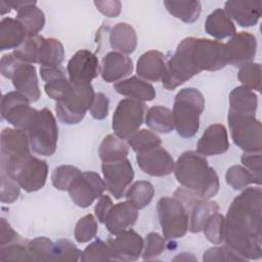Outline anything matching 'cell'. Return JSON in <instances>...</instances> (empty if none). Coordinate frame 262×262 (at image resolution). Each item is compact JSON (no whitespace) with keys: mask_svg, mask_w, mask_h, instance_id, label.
<instances>
[{"mask_svg":"<svg viewBox=\"0 0 262 262\" xmlns=\"http://www.w3.org/2000/svg\"><path fill=\"white\" fill-rule=\"evenodd\" d=\"M262 191L248 187L230 204L224 224L225 246L246 260L262 257Z\"/></svg>","mask_w":262,"mask_h":262,"instance_id":"obj_1","label":"cell"},{"mask_svg":"<svg viewBox=\"0 0 262 262\" xmlns=\"http://www.w3.org/2000/svg\"><path fill=\"white\" fill-rule=\"evenodd\" d=\"M227 64L225 44L206 38H184L166 63L164 88L174 90L202 71H219Z\"/></svg>","mask_w":262,"mask_h":262,"instance_id":"obj_2","label":"cell"},{"mask_svg":"<svg viewBox=\"0 0 262 262\" xmlns=\"http://www.w3.org/2000/svg\"><path fill=\"white\" fill-rule=\"evenodd\" d=\"M174 174L180 185L199 198L210 200L219 190V177L209 166L205 156L187 150L180 155L174 166Z\"/></svg>","mask_w":262,"mask_h":262,"instance_id":"obj_3","label":"cell"},{"mask_svg":"<svg viewBox=\"0 0 262 262\" xmlns=\"http://www.w3.org/2000/svg\"><path fill=\"white\" fill-rule=\"evenodd\" d=\"M1 172L14 179L20 188L28 192L40 190L46 183L48 165L45 160L26 154L0 157Z\"/></svg>","mask_w":262,"mask_h":262,"instance_id":"obj_4","label":"cell"},{"mask_svg":"<svg viewBox=\"0 0 262 262\" xmlns=\"http://www.w3.org/2000/svg\"><path fill=\"white\" fill-rule=\"evenodd\" d=\"M204 110L205 98L199 89L187 87L178 91L172 112L178 135L183 138L193 137L200 128V116Z\"/></svg>","mask_w":262,"mask_h":262,"instance_id":"obj_5","label":"cell"},{"mask_svg":"<svg viewBox=\"0 0 262 262\" xmlns=\"http://www.w3.org/2000/svg\"><path fill=\"white\" fill-rule=\"evenodd\" d=\"M31 149L40 156H52L57 146L58 127L54 116L47 107L38 111L27 129Z\"/></svg>","mask_w":262,"mask_h":262,"instance_id":"obj_6","label":"cell"},{"mask_svg":"<svg viewBox=\"0 0 262 262\" xmlns=\"http://www.w3.org/2000/svg\"><path fill=\"white\" fill-rule=\"evenodd\" d=\"M94 90L91 84H74L70 93L55 103V113L58 120L67 125L80 123L94 99Z\"/></svg>","mask_w":262,"mask_h":262,"instance_id":"obj_7","label":"cell"},{"mask_svg":"<svg viewBox=\"0 0 262 262\" xmlns=\"http://www.w3.org/2000/svg\"><path fill=\"white\" fill-rule=\"evenodd\" d=\"M157 212L166 239L184 236L188 230V214L183 203L175 196H163L158 201Z\"/></svg>","mask_w":262,"mask_h":262,"instance_id":"obj_8","label":"cell"},{"mask_svg":"<svg viewBox=\"0 0 262 262\" xmlns=\"http://www.w3.org/2000/svg\"><path fill=\"white\" fill-rule=\"evenodd\" d=\"M228 126L234 144L248 152L262 149L261 122L255 116H244L228 112Z\"/></svg>","mask_w":262,"mask_h":262,"instance_id":"obj_9","label":"cell"},{"mask_svg":"<svg viewBox=\"0 0 262 262\" xmlns=\"http://www.w3.org/2000/svg\"><path fill=\"white\" fill-rule=\"evenodd\" d=\"M145 104L142 101L124 98L122 99L113 115L112 127L115 135L122 140L128 139L139 130L143 123Z\"/></svg>","mask_w":262,"mask_h":262,"instance_id":"obj_10","label":"cell"},{"mask_svg":"<svg viewBox=\"0 0 262 262\" xmlns=\"http://www.w3.org/2000/svg\"><path fill=\"white\" fill-rule=\"evenodd\" d=\"M174 196L180 200L188 214V230L192 233L202 231L206 220L215 212L219 211L217 202L204 200L184 187H178Z\"/></svg>","mask_w":262,"mask_h":262,"instance_id":"obj_11","label":"cell"},{"mask_svg":"<svg viewBox=\"0 0 262 262\" xmlns=\"http://www.w3.org/2000/svg\"><path fill=\"white\" fill-rule=\"evenodd\" d=\"M30 103L31 101L18 91L4 94L1 99L2 119L15 128L26 130L38 112Z\"/></svg>","mask_w":262,"mask_h":262,"instance_id":"obj_12","label":"cell"},{"mask_svg":"<svg viewBox=\"0 0 262 262\" xmlns=\"http://www.w3.org/2000/svg\"><path fill=\"white\" fill-rule=\"evenodd\" d=\"M105 189L103 179L94 171H85L69 188L72 201L80 208H87L98 200Z\"/></svg>","mask_w":262,"mask_h":262,"instance_id":"obj_13","label":"cell"},{"mask_svg":"<svg viewBox=\"0 0 262 262\" xmlns=\"http://www.w3.org/2000/svg\"><path fill=\"white\" fill-rule=\"evenodd\" d=\"M101 170L105 188L115 199L123 198L134 178V170L130 161L126 158L120 161L102 163Z\"/></svg>","mask_w":262,"mask_h":262,"instance_id":"obj_14","label":"cell"},{"mask_svg":"<svg viewBox=\"0 0 262 262\" xmlns=\"http://www.w3.org/2000/svg\"><path fill=\"white\" fill-rule=\"evenodd\" d=\"M69 80L74 84H91L100 73L97 56L87 49L78 50L67 66Z\"/></svg>","mask_w":262,"mask_h":262,"instance_id":"obj_15","label":"cell"},{"mask_svg":"<svg viewBox=\"0 0 262 262\" xmlns=\"http://www.w3.org/2000/svg\"><path fill=\"white\" fill-rule=\"evenodd\" d=\"M106 243L111 249L113 260L121 261L137 260L141 256L144 246L142 237L130 228L108 238Z\"/></svg>","mask_w":262,"mask_h":262,"instance_id":"obj_16","label":"cell"},{"mask_svg":"<svg viewBox=\"0 0 262 262\" xmlns=\"http://www.w3.org/2000/svg\"><path fill=\"white\" fill-rule=\"evenodd\" d=\"M227 63L233 67H243L252 62L257 51V40L249 32L235 33L225 44Z\"/></svg>","mask_w":262,"mask_h":262,"instance_id":"obj_17","label":"cell"},{"mask_svg":"<svg viewBox=\"0 0 262 262\" xmlns=\"http://www.w3.org/2000/svg\"><path fill=\"white\" fill-rule=\"evenodd\" d=\"M136 161L139 168L147 175L163 177L174 171V160L172 156L161 145L148 151L137 154Z\"/></svg>","mask_w":262,"mask_h":262,"instance_id":"obj_18","label":"cell"},{"mask_svg":"<svg viewBox=\"0 0 262 262\" xmlns=\"http://www.w3.org/2000/svg\"><path fill=\"white\" fill-rule=\"evenodd\" d=\"M10 80L16 91L24 94L31 102H35L40 98L41 90L39 88L35 66L19 61L16 64Z\"/></svg>","mask_w":262,"mask_h":262,"instance_id":"obj_19","label":"cell"},{"mask_svg":"<svg viewBox=\"0 0 262 262\" xmlns=\"http://www.w3.org/2000/svg\"><path fill=\"white\" fill-rule=\"evenodd\" d=\"M229 148L227 130L224 125L215 123L210 125L196 143V151L203 156H217Z\"/></svg>","mask_w":262,"mask_h":262,"instance_id":"obj_20","label":"cell"},{"mask_svg":"<svg viewBox=\"0 0 262 262\" xmlns=\"http://www.w3.org/2000/svg\"><path fill=\"white\" fill-rule=\"evenodd\" d=\"M138 209L128 201L114 205L107 213L104 224L108 232L116 235L131 228L137 221Z\"/></svg>","mask_w":262,"mask_h":262,"instance_id":"obj_21","label":"cell"},{"mask_svg":"<svg viewBox=\"0 0 262 262\" xmlns=\"http://www.w3.org/2000/svg\"><path fill=\"white\" fill-rule=\"evenodd\" d=\"M224 11L230 17L234 19L241 27H253L255 26L260 16L262 9L261 1H237L229 0L224 4Z\"/></svg>","mask_w":262,"mask_h":262,"instance_id":"obj_22","label":"cell"},{"mask_svg":"<svg viewBox=\"0 0 262 262\" xmlns=\"http://www.w3.org/2000/svg\"><path fill=\"white\" fill-rule=\"evenodd\" d=\"M133 72L132 59L123 53L111 51L102 57L101 77L107 83L124 80Z\"/></svg>","mask_w":262,"mask_h":262,"instance_id":"obj_23","label":"cell"},{"mask_svg":"<svg viewBox=\"0 0 262 262\" xmlns=\"http://www.w3.org/2000/svg\"><path fill=\"white\" fill-rule=\"evenodd\" d=\"M166 72L165 55L158 50H148L140 55L136 63V73L139 78L159 82Z\"/></svg>","mask_w":262,"mask_h":262,"instance_id":"obj_24","label":"cell"},{"mask_svg":"<svg viewBox=\"0 0 262 262\" xmlns=\"http://www.w3.org/2000/svg\"><path fill=\"white\" fill-rule=\"evenodd\" d=\"M1 156L11 157L30 154L28 134L19 128H4L0 137Z\"/></svg>","mask_w":262,"mask_h":262,"instance_id":"obj_25","label":"cell"},{"mask_svg":"<svg viewBox=\"0 0 262 262\" xmlns=\"http://www.w3.org/2000/svg\"><path fill=\"white\" fill-rule=\"evenodd\" d=\"M114 89L124 96L139 101H151L156 97L154 86L137 76L121 80L114 84Z\"/></svg>","mask_w":262,"mask_h":262,"instance_id":"obj_26","label":"cell"},{"mask_svg":"<svg viewBox=\"0 0 262 262\" xmlns=\"http://www.w3.org/2000/svg\"><path fill=\"white\" fill-rule=\"evenodd\" d=\"M258 107L257 94L245 87L237 86L229 94V111L244 116H255Z\"/></svg>","mask_w":262,"mask_h":262,"instance_id":"obj_27","label":"cell"},{"mask_svg":"<svg viewBox=\"0 0 262 262\" xmlns=\"http://www.w3.org/2000/svg\"><path fill=\"white\" fill-rule=\"evenodd\" d=\"M110 43L115 51L130 54L137 46V35L133 27L127 23H118L110 34Z\"/></svg>","mask_w":262,"mask_h":262,"instance_id":"obj_28","label":"cell"},{"mask_svg":"<svg viewBox=\"0 0 262 262\" xmlns=\"http://www.w3.org/2000/svg\"><path fill=\"white\" fill-rule=\"evenodd\" d=\"M27 34L16 18L3 17L0 21V50L15 49L26 39Z\"/></svg>","mask_w":262,"mask_h":262,"instance_id":"obj_29","label":"cell"},{"mask_svg":"<svg viewBox=\"0 0 262 262\" xmlns=\"http://www.w3.org/2000/svg\"><path fill=\"white\" fill-rule=\"evenodd\" d=\"M206 33L215 39H224L233 36L236 32L235 26L224 9L218 8L211 12L205 23Z\"/></svg>","mask_w":262,"mask_h":262,"instance_id":"obj_30","label":"cell"},{"mask_svg":"<svg viewBox=\"0 0 262 262\" xmlns=\"http://www.w3.org/2000/svg\"><path fill=\"white\" fill-rule=\"evenodd\" d=\"M16 20L23 26L27 37L37 36L45 25L44 12L36 5V1L20 8L16 14Z\"/></svg>","mask_w":262,"mask_h":262,"instance_id":"obj_31","label":"cell"},{"mask_svg":"<svg viewBox=\"0 0 262 262\" xmlns=\"http://www.w3.org/2000/svg\"><path fill=\"white\" fill-rule=\"evenodd\" d=\"M64 58V49L61 42L54 38L42 37L38 63L41 67H59Z\"/></svg>","mask_w":262,"mask_h":262,"instance_id":"obj_32","label":"cell"},{"mask_svg":"<svg viewBox=\"0 0 262 262\" xmlns=\"http://www.w3.org/2000/svg\"><path fill=\"white\" fill-rule=\"evenodd\" d=\"M145 124L154 132L170 133L174 129L172 111L163 105H154L145 115Z\"/></svg>","mask_w":262,"mask_h":262,"instance_id":"obj_33","label":"cell"},{"mask_svg":"<svg viewBox=\"0 0 262 262\" xmlns=\"http://www.w3.org/2000/svg\"><path fill=\"white\" fill-rule=\"evenodd\" d=\"M164 5L168 12L174 17L186 23H194L201 14L202 5L200 1L188 0V1H171L165 0Z\"/></svg>","mask_w":262,"mask_h":262,"instance_id":"obj_34","label":"cell"},{"mask_svg":"<svg viewBox=\"0 0 262 262\" xmlns=\"http://www.w3.org/2000/svg\"><path fill=\"white\" fill-rule=\"evenodd\" d=\"M128 152V144L114 134L106 135L102 139L98 149V155L102 163L115 162L126 159Z\"/></svg>","mask_w":262,"mask_h":262,"instance_id":"obj_35","label":"cell"},{"mask_svg":"<svg viewBox=\"0 0 262 262\" xmlns=\"http://www.w3.org/2000/svg\"><path fill=\"white\" fill-rule=\"evenodd\" d=\"M28 247L33 261H57V244L46 236H38L29 241Z\"/></svg>","mask_w":262,"mask_h":262,"instance_id":"obj_36","label":"cell"},{"mask_svg":"<svg viewBox=\"0 0 262 262\" xmlns=\"http://www.w3.org/2000/svg\"><path fill=\"white\" fill-rule=\"evenodd\" d=\"M154 194L155 189L150 182L138 180L128 187L125 196L126 201L133 204L138 210H141L151 202Z\"/></svg>","mask_w":262,"mask_h":262,"instance_id":"obj_37","label":"cell"},{"mask_svg":"<svg viewBox=\"0 0 262 262\" xmlns=\"http://www.w3.org/2000/svg\"><path fill=\"white\" fill-rule=\"evenodd\" d=\"M127 140L128 145L131 146V148L136 154L148 151L162 144L160 136H158L156 132L147 129H141L136 131Z\"/></svg>","mask_w":262,"mask_h":262,"instance_id":"obj_38","label":"cell"},{"mask_svg":"<svg viewBox=\"0 0 262 262\" xmlns=\"http://www.w3.org/2000/svg\"><path fill=\"white\" fill-rule=\"evenodd\" d=\"M225 179L228 185H230L235 190H241L246 188L252 183L260 185L261 183L256 179L254 174L250 172L246 167L234 165L231 166L225 174Z\"/></svg>","mask_w":262,"mask_h":262,"instance_id":"obj_39","label":"cell"},{"mask_svg":"<svg viewBox=\"0 0 262 262\" xmlns=\"http://www.w3.org/2000/svg\"><path fill=\"white\" fill-rule=\"evenodd\" d=\"M42 36L28 37L17 48L13 50V55L21 62L25 63H38L39 50Z\"/></svg>","mask_w":262,"mask_h":262,"instance_id":"obj_40","label":"cell"},{"mask_svg":"<svg viewBox=\"0 0 262 262\" xmlns=\"http://www.w3.org/2000/svg\"><path fill=\"white\" fill-rule=\"evenodd\" d=\"M28 243L18 238L17 241L5 246H0L1 261H33Z\"/></svg>","mask_w":262,"mask_h":262,"instance_id":"obj_41","label":"cell"},{"mask_svg":"<svg viewBox=\"0 0 262 262\" xmlns=\"http://www.w3.org/2000/svg\"><path fill=\"white\" fill-rule=\"evenodd\" d=\"M82 174L80 169L71 165L56 167L51 174V182L58 190H69L73 182Z\"/></svg>","mask_w":262,"mask_h":262,"instance_id":"obj_42","label":"cell"},{"mask_svg":"<svg viewBox=\"0 0 262 262\" xmlns=\"http://www.w3.org/2000/svg\"><path fill=\"white\" fill-rule=\"evenodd\" d=\"M224 216L218 212H215L206 220L202 230L210 243L220 245L224 239Z\"/></svg>","mask_w":262,"mask_h":262,"instance_id":"obj_43","label":"cell"},{"mask_svg":"<svg viewBox=\"0 0 262 262\" xmlns=\"http://www.w3.org/2000/svg\"><path fill=\"white\" fill-rule=\"evenodd\" d=\"M237 79L243 86L261 91V64L258 62H250L239 68Z\"/></svg>","mask_w":262,"mask_h":262,"instance_id":"obj_44","label":"cell"},{"mask_svg":"<svg viewBox=\"0 0 262 262\" xmlns=\"http://www.w3.org/2000/svg\"><path fill=\"white\" fill-rule=\"evenodd\" d=\"M80 260L83 262L107 261L113 260V256L108 244L101 239H96L85 248L81 254Z\"/></svg>","mask_w":262,"mask_h":262,"instance_id":"obj_45","label":"cell"},{"mask_svg":"<svg viewBox=\"0 0 262 262\" xmlns=\"http://www.w3.org/2000/svg\"><path fill=\"white\" fill-rule=\"evenodd\" d=\"M97 232V221L92 214H87L80 218L76 223L74 234L78 243L90 242Z\"/></svg>","mask_w":262,"mask_h":262,"instance_id":"obj_46","label":"cell"},{"mask_svg":"<svg viewBox=\"0 0 262 262\" xmlns=\"http://www.w3.org/2000/svg\"><path fill=\"white\" fill-rule=\"evenodd\" d=\"M166 248V243L164 237H162L157 232H150L146 234L144 239V246L142 251V259L152 260L160 256Z\"/></svg>","mask_w":262,"mask_h":262,"instance_id":"obj_47","label":"cell"},{"mask_svg":"<svg viewBox=\"0 0 262 262\" xmlns=\"http://www.w3.org/2000/svg\"><path fill=\"white\" fill-rule=\"evenodd\" d=\"M73 83L67 78H58L46 82L44 85V90L46 94L53 100L61 101L72 90Z\"/></svg>","mask_w":262,"mask_h":262,"instance_id":"obj_48","label":"cell"},{"mask_svg":"<svg viewBox=\"0 0 262 262\" xmlns=\"http://www.w3.org/2000/svg\"><path fill=\"white\" fill-rule=\"evenodd\" d=\"M1 189H0V200L4 204H10L17 200L19 195L20 186L18 183L12 179L7 174L1 172Z\"/></svg>","mask_w":262,"mask_h":262,"instance_id":"obj_49","label":"cell"},{"mask_svg":"<svg viewBox=\"0 0 262 262\" xmlns=\"http://www.w3.org/2000/svg\"><path fill=\"white\" fill-rule=\"evenodd\" d=\"M203 261H245L242 257L236 255L226 246L224 247H213L208 249L203 255Z\"/></svg>","mask_w":262,"mask_h":262,"instance_id":"obj_50","label":"cell"},{"mask_svg":"<svg viewBox=\"0 0 262 262\" xmlns=\"http://www.w3.org/2000/svg\"><path fill=\"white\" fill-rule=\"evenodd\" d=\"M58 247L57 261H78L80 260L82 251L69 239H58L56 242Z\"/></svg>","mask_w":262,"mask_h":262,"instance_id":"obj_51","label":"cell"},{"mask_svg":"<svg viewBox=\"0 0 262 262\" xmlns=\"http://www.w3.org/2000/svg\"><path fill=\"white\" fill-rule=\"evenodd\" d=\"M108 97L101 92L95 93L92 104L89 108L90 115L95 120H103L108 115Z\"/></svg>","mask_w":262,"mask_h":262,"instance_id":"obj_52","label":"cell"},{"mask_svg":"<svg viewBox=\"0 0 262 262\" xmlns=\"http://www.w3.org/2000/svg\"><path fill=\"white\" fill-rule=\"evenodd\" d=\"M242 164L254 174L256 179L261 183V151L260 152H248L245 151L241 158Z\"/></svg>","mask_w":262,"mask_h":262,"instance_id":"obj_53","label":"cell"},{"mask_svg":"<svg viewBox=\"0 0 262 262\" xmlns=\"http://www.w3.org/2000/svg\"><path fill=\"white\" fill-rule=\"evenodd\" d=\"M94 5L98 11L107 17H117L121 13L122 9V4L118 0L94 1Z\"/></svg>","mask_w":262,"mask_h":262,"instance_id":"obj_54","label":"cell"},{"mask_svg":"<svg viewBox=\"0 0 262 262\" xmlns=\"http://www.w3.org/2000/svg\"><path fill=\"white\" fill-rule=\"evenodd\" d=\"M113 206H114L113 201H112V199L108 195L102 194L98 199V201H97V203L95 205V208H94L95 216L98 219V222L104 223L105 217H106L107 213L110 212V210H111V208Z\"/></svg>","mask_w":262,"mask_h":262,"instance_id":"obj_55","label":"cell"},{"mask_svg":"<svg viewBox=\"0 0 262 262\" xmlns=\"http://www.w3.org/2000/svg\"><path fill=\"white\" fill-rule=\"evenodd\" d=\"M18 62H19V60L16 59V57L13 55L12 52L4 54L0 61V70H1L2 76L6 79H10V77Z\"/></svg>","mask_w":262,"mask_h":262,"instance_id":"obj_56","label":"cell"},{"mask_svg":"<svg viewBox=\"0 0 262 262\" xmlns=\"http://www.w3.org/2000/svg\"><path fill=\"white\" fill-rule=\"evenodd\" d=\"M20 238V236L13 230L6 219L1 218V234H0V246H5L13 243Z\"/></svg>","mask_w":262,"mask_h":262,"instance_id":"obj_57","label":"cell"},{"mask_svg":"<svg viewBox=\"0 0 262 262\" xmlns=\"http://www.w3.org/2000/svg\"><path fill=\"white\" fill-rule=\"evenodd\" d=\"M40 75L42 80L46 83L54 79L58 78H64L66 70L59 66V67H40Z\"/></svg>","mask_w":262,"mask_h":262,"instance_id":"obj_58","label":"cell"},{"mask_svg":"<svg viewBox=\"0 0 262 262\" xmlns=\"http://www.w3.org/2000/svg\"><path fill=\"white\" fill-rule=\"evenodd\" d=\"M173 260H174V261H189V260L195 261L196 259H195L193 256L188 255L187 253H180V254H178L176 257H174Z\"/></svg>","mask_w":262,"mask_h":262,"instance_id":"obj_59","label":"cell"},{"mask_svg":"<svg viewBox=\"0 0 262 262\" xmlns=\"http://www.w3.org/2000/svg\"><path fill=\"white\" fill-rule=\"evenodd\" d=\"M10 11V6L7 4L5 0L0 1V13L1 15H4Z\"/></svg>","mask_w":262,"mask_h":262,"instance_id":"obj_60","label":"cell"}]
</instances>
